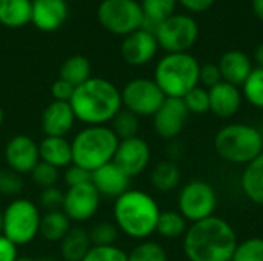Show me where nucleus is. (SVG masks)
<instances>
[{
	"label": "nucleus",
	"mask_w": 263,
	"mask_h": 261,
	"mask_svg": "<svg viewBox=\"0 0 263 261\" xmlns=\"http://www.w3.org/2000/svg\"><path fill=\"white\" fill-rule=\"evenodd\" d=\"M63 198H65V192H62L57 186H52L48 189H42L39 202L46 212H51V211H62Z\"/></svg>",
	"instance_id": "obj_40"
},
{
	"label": "nucleus",
	"mask_w": 263,
	"mask_h": 261,
	"mask_svg": "<svg viewBox=\"0 0 263 261\" xmlns=\"http://www.w3.org/2000/svg\"><path fill=\"white\" fill-rule=\"evenodd\" d=\"M254 62H256V68H262L263 69V43H260L256 51H254Z\"/></svg>",
	"instance_id": "obj_47"
},
{
	"label": "nucleus",
	"mask_w": 263,
	"mask_h": 261,
	"mask_svg": "<svg viewBox=\"0 0 263 261\" xmlns=\"http://www.w3.org/2000/svg\"><path fill=\"white\" fill-rule=\"evenodd\" d=\"M15 261H35V260H32L31 257H17V260Z\"/></svg>",
	"instance_id": "obj_50"
},
{
	"label": "nucleus",
	"mask_w": 263,
	"mask_h": 261,
	"mask_svg": "<svg viewBox=\"0 0 263 261\" xmlns=\"http://www.w3.org/2000/svg\"><path fill=\"white\" fill-rule=\"evenodd\" d=\"M217 65L222 74V80L239 88H242V85L245 83V80L250 77V74L254 69L253 62L248 57V54L239 49L227 51L220 57Z\"/></svg>",
	"instance_id": "obj_21"
},
{
	"label": "nucleus",
	"mask_w": 263,
	"mask_h": 261,
	"mask_svg": "<svg viewBox=\"0 0 263 261\" xmlns=\"http://www.w3.org/2000/svg\"><path fill=\"white\" fill-rule=\"evenodd\" d=\"M114 223L134 240H148L157 228L160 208L154 197L142 189H128L114 200Z\"/></svg>",
	"instance_id": "obj_3"
},
{
	"label": "nucleus",
	"mask_w": 263,
	"mask_h": 261,
	"mask_svg": "<svg viewBox=\"0 0 263 261\" xmlns=\"http://www.w3.org/2000/svg\"><path fill=\"white\" fill-rule=\"evenodd\" d=\"M119 142L108 125L85 126L71 142L72 163L92 172L114 160Z\"/></svg>",
	"instance_id": "obj_4"
},
{
	"label": "nucleus",
	"mask_w": 263,
	"mask_h": 261,
	"mask_svg": "<svg viewBox=\"0 0 263 261\" xmlns=\"http://www.w3.org/2000/svg\"><path fill=\"white\" fill-rule=\"evenodd\" d=\"M223 82L222 80V74L219 69L217 63H205L200 65V71H199V85L210 89L213 86H216L217 83Z\"/></svg>",
	"instance_id": "obj_41"
},
{
	"label": "nucleus",
	"mask_w": 263,
	"mask_h": 261,
	"mask_svg": "<svg viewBox=\"0 0 263 261\" xmlns=\"http://www.w3.org/2000/svg\"><path fill=\"white\" fill-rule=\"evenodd\" d=\"M100 195L92 186V183H85L80 186L68 188L63 198L62 211L71 222L83 223L91 220L100 208Z\"/></svg>",
	"instance_id": "obj_12"
},
{
	"label": "nucleus",
	"mask_w": 263,
	"mask_h": 261,
	"mask_svg": "<svg viewBox=\"0 0 263 261\" xmlns=\"http://www.w3.org/2000/svg\"><path fill=\"white\" fill-rule=\"evenodd\" d=\"M32 0H0V23L8 28H22L31 22Z\"/></svg>",
	"instance_id": "obj_27"
},
{
	"label": "nucleus",
	"mask_w": 263,
	"mask_h": 261,
	"mask_svg": "<svg viewBox=\"0 0 263 261\" xmlns=\"http://www.w3.org/2000/svg\"><path fill=\"white\" fill-rule=\"evenodd\" d=\"M183 103H185L190 114L203 115V114L210 112V94H208V89L200 86V85L193 88L183 97Z\"/></svg>",
	"instance_id": "obj_36"
},
{
	"label": "nucleus",
	"mask_w": 263,
	"mask_h": 261,
	"mask_svg": "<svg viewBox=\"0 0 263 261\" xmlns=\"http://www.w3.org/2000/svg\"><path fill=\"white\" fill-rule=\"evenodd\" d=\"M3 120H5V112H3V109H2V106H0V128H2V125H3Z\"/></svg>",
	"instance_id": "obj_49"
},
{
	"label": "nucleus",
	"mask_w": 263,
	"mask_h": 261,
	"mask_svg": "<svg viewBox=\"0 0 263 261\" xmlns=\"http://www.w3.org/2000/svg\"><path fill=\"white\" fill-rule=\"evenodd\" d=\"M200 63L190 52L163 55L154 69V82L165 97L183 98L193 88L199 86Z\"/></svg>",
	"instance_id": "obj_5"
},
{
	"label": "nucleus",
	"mask_w": 263,
	"mask_h": 261,
	"mask_svg": "<svg viewBox=\"0 0 263 261\" xmlns=\"http://www.w3.org/2000/svg\"><path fill=\"white\" fill-rule=\"evenodd\" d=\"M3 232V211L0 209V235Z\"/></svg>",
	"instance_id": "obj_48"
},
{
	"label": "nucleus",
	"mask_w": 263,
	"mask_h": 261,
	"mask_svg": "<svg viewBox=\"0 0 263 261\" xmlns=\"http://www.w3.org/2000/svg\"><path fill=\"white\" fill-rule=\"evenodd\" d=\"M31 175V180L34 185H37L40 189H48V188H52L57 185L59 182V169L48 165V163H43V162H39L34 169L29 172Z\"/></svg>",
	"instance_id": "obj_37"
},
{
	"label": "nucleus",
	"mask_w": 263,
	"mask_h": 261,
	"mask_svg": "<svg viewBox=\"0 0 263 261\" xmlns=\"http://www.w3.org/2000/svg\"><path fill=\"white\" fill-rule=\"evenodd\" d=\"M154 35L166 54L188 52L197 42L199 26L191 15L173 14L157 26Z\"/></svg>",
	"instance_id": "obj_10"
},
{
	"label": "nucleus",
	"mask_w": 263,
	"mask_h": 261,
	"mask_svg": "<svg viewBox=\"0 0 263 261\" xmlns=\"http://www.w3.org/2000/svg\"><path fill=\"white\" fill-rule=\"evenodd\" d=\"M210 94V112L220 118L234 117L243 103V95L239 86L227 82H220L208 89Z\"/></svg>",
	"instance_id": "obj_19"
},
{
	"label": "nucleus",
	"mask_w": 263,
	"mask_h": 261,
	"mask_svg": "<svg viewBox=\"0 0 263 261\" xmlns=\"http://www.w3.org/2000/svg\"><path fill=\"white\" fill-rule=\"evenodd\" d=\"M128 261H168V254L160 243L143 240L128 254Z\"/></svg>",
	"instance_id": "obj_33"
},
{
	"label": "nucleus",
	"mask_w": 263,
	"mask_h": 261,
	"mask_svg": "<svg viewBox=\"0 0 263 261\" xmlns=\"http://www.w3.org/2000/svg\"><path fill=\"white\" fill-rule=\"evenodd\" d=\"M91 248L88 231L83 228H71L60 242V255L65 261H82Z\"/></svg>",
	"instance_id": "obj_25"
},
{
	"label": "nucleus",
	"mask_w": 263,
	"mask_h": 261,
	"mask_svg": "<svg viewBox=\"0 0 263 261\" xmlns=\"http://www.w3.org/2000/svg\"><path fill=\"white\" fill-rule=\"evenodd\" d=\"M109 128L112 129V132L116 134V137L119 140H128L133 137L139 135V129H140V118L129 112L128 109L122 108L114 118L111 120Z\"/></svg>",
	"instance_id": "obj_31"
},
{
	"label": "nucleus",
	"mask_w": 263,
	"mask_h": 261,
	"mask_svg": "<svg viewBox=\"0 0 263 261\" xmlns=\"http://www.w3.org/2000/svg\"><path fill=\"white\" fill-rule=\"evenodd\" d=\"M214 149L222 160L247 166L263 152L260 129L248 123H230L217 131Z\"/></svg>",
	"instance_id": "obj_6"
},
{
	"label": "nucleus",
	"mask_w": 263,
	"mask_h": 261,
	"mask_svg": "<svg viewBox=\"0 0 263 261\" xmlns=\"http://www.w3.org/2000/svg\"><path fill=\"white\" fill-rule=\"evenodd\" d=\"M237 243L231 223L213 215L188 226L183 235V254L188 261H231Z\"/></svg>",
	"instance_id": "obj_1"
},
{
	"label": "nucleus",
	"mask_w": 263,
	"mask_h": 261,
	"mask_svg": "<svg viewBox=\"0 0 263 261\" xmlns=\"http://www.w3.org/2000/svg\"><path fill=\"white\" fill-rule=\"evenodd\" d=\"M91 183L99 192L100 198L105 200H117L122 194L131 189V178L114 162L92 171Z\"/></svg>",
	"instance_id": "obj_17"
},
{
	"label": "nucleus",
	"mask_w": 263,
	"mask_h": 261,
	"mask_svg": "<svg viewBox=\"0 0 263 261\" xmlns=\"http://www.w3.org/2000/svg\"><path fill=\"white\" fill-rule=\"evenodd\" d=\"M23 191V178L9 168L0 169V195L17 197Z\"/></svg>",
	"instance_id": "obj_39"
},
{
	"label": "nucleus",
	"mask_w": 263,
	"mask_h": 261,
	"mask_svg": "<svg viewBox=\"0 0 263 261\" xmlns=\"http://www.w3.org/2000/svg\"><path fill=\"white\" fill-rule=\"evenodd\" d=\"M59 78L71 83L74 88L83 85L86 80L91 78V63L83 55H72L66 58L59 72Z\"/></svg>",
	"instance_id": "obj_29"
},
{
	"label": "nucleus",
	"mask_w": 263,
	"mask_h": 261,
	"mask_svg": "<svg viewBox=\"0 0 263 261\" xmlns=\"http://www.w3.org/2000/svg\"><path fill=\"white\" fill-rule=\"evenodd\" d=\"M68 17L65 0H32L31 23L45 32L59 29Z\"/></svg>",
	"instance_id": "obj_20"
},
{
	"label": "nucleus",
	"mask_w": 263,
	"mask_h": 261,
	"mask_svg": "<svg viewBox=\"0 0 263 261\" xmlns=\"http://www.w3.org/2000/svg\"><path fill=\"white\" fill-rule=\"evenodd\" d=\"M82 261H128V254L114 246H92Z\"/></svg>",
	"instance_id": "obj_38"
},
{
	"label": "nucleus",
	"mask_w": 263,
	"mask_h": 261,
	"mask_svg": "<svg viewBox=\"0 0 263 261\" xmlns=\"http://www.w3.org/2000/svg\"><path fill=\"white\" fill-rule=\"evenodd\" d=\"M97 17L106 31L123 37L140 29L145 20L142 6L136 0H103Z\"/></svg>",
	"instance_id": "obj_9"
},
{
	"label": "nucleus",
	"mask_w": 263,
	"mask_h": 261,
	"mask_svg": "<svg viewBox=\"0 0 263 261\" xmlns=\"http://www.w3.org/2000/svg\"><path fill=\"white\" fill-rule=\"evenodd\" d=\"M243 100L256 109H263V69L254 68L240 88Z\"/></svg>",
	"instance_id": "obj_32"
},
{
	"label": "nucleus",
	"mask_w": 263,
	"mask_h": 261,
	"mask_svg": "<svg viewBox=\"0 0 263 261\" xmlns=\"http://www.w3.org/2000/svg\"><path fill=\"white\" fill-rule=\"evenodd\" d=\"M5 162L14 172L20 175L29 174L40 162L39 145L29 135H14L5 146Z\"/></svg>",
	"instance_id": "obj_15"
},
{
	"label": "nucleus",
	"mask_w": 263,
	"mask_h": 261,
	"mask_svg": "<svg viewBox=\"0 0 263 261\" xmlns=\"http://www.w3.org/2000/svg\"><path fill=\"white\" fill-rule=\"evenodd\" d=\"M39 261H52V260H49V258H42V260H39Z\"/></svg>",
	"instance_id": "obj_51"
},
{
	"label": "nucleus",
	"mask_w": 263,
	"mask_h": 261,
	"mask_svg": "<svg viewBox=\"0 0 263 261\" xmlns=\"http://www.w3.org/2000/svg\"><path fill=\"white\" fill-rule=\"evenodd\" d=\"M122 94V108L140 117H153L165 102V94L153 78H134L128 82Z\"/></svg>",
	"instance_id": "obj_11"
},
{
	"label": "nucleus",
	"mask_w": 263,
	"mask_h": 261,
	"mask_svg": "<svg viewBox=\"0 0 263 261\" xmlns=\"http://www.w3.org/2000/svg\"><path fill=\"white\" fill-rule=\"evenodd\" d=\"M253 5V12L256 14V17L263 22V0H251Z\"/></svg>",
	"instance_id": "obj_46"
},
{
	"label": "nucleus",
	"mask_w": 263,
	"mask_h": 261,
	"mask_svg": "<svg viewBox=\"0 0 263 261\" xmlns=\"http://www.w3.org/2000/svg\"><path fill=\"white\" fill-rule=\"evenodd\" d=\"M92 246H114L119 238V228L111 222H100L88 231Z\"/></svg>",
	"instance_id": "obj_35"
},
{
	"label": "nucleus",
	"mask_w": 263,
	"mask_h": 261,
	"mask_svg": "<svg viewBox=\"0 0 263 261\" xmlns=\"http://www.w3.org/2000/svg\"><path fill=\"white\" fill-rule=\"evenodd\" d=\"M177 208L186 222H202L214 215L217 208V192L214 186L205 180H191L180 188Z\"/></svg>",
	"instance_id": "obj_8"
},
{
	"label": "nucleus",
	"mask_w": 263,
	"mask_h": 261,
	"mask_svg": "<svg viewBox=\"0 0 263 261\" xmlns=\"http://www.w3.org/2000/svg\"><path fill=\"white\" fill-rule=\"evenodd\" d=\"M188 229L186 218L179 211H160L156 232L166 238V240H176L185 235Z\"/></svg>",
	"instance_id": "obj_30"
},
{
	"label": "nucleus",
	"mask_w": 263,
	"mask_h": 261,
	"mask_svg": "<svg viewBox=\"0 0 263 261\" xmlns=\"http://www.w3.org/2000/svg\"><path fill=\"white\" fill-rule=\"evenodd\" d=\"M71 220L66 217L63 211H51L45 212L40 218L39 235L51 243H60L63 237L71 231Z\"/></svg>",
	"instance_id": "obj_26"
},
{
	"label": "nucleus",
	"mask_w": 263,
	"mask_h": 261,
	"mask_svg": "<svg viewBox=\"0 0 263 261\" xmlns=\"http://www.w3.org/2000/svg\"><path fill=\"white\" fill-rule=\"evenodd\" d=\"M177 2L191 12H203L210 9L216 0H177Z\"/></svg>",
	"instance_id": "obj_45"
},
{
	"label": "nucleus",
	"mask_w": 263,
	"mask_h": 261,
	"mask_svg": "<svg viewBox=\"0 0 263 261\" xmlns=\"http://www.w3.org/2000/svg\"><path fill=\"white\" fill-rule=\"evenodd\" d=\"M231 261H263V238L251 237L239 242Z\"/></svg>",
	"instance_id": "obj_34"
},
{
	"label": "nucleus",
	"mask_w": 263,
	"mask_h": 261,
	"mask_svg": "<svg viewBox=\"0 0 263 261\" xmlns=\"http://www.w3.org/2000/svg\"><path fill=\"white\" fill-rule=\"evenodd\" d=\"M76 120L69 103L54 100L42 112V131L45 137H65L71 132Z\"/></svg>",
	"instance_id": "obj_18"
},
{
	"label": "nucleus",
	"mask_w": 263,
	"mask_h": 261,
	"mask_svg": "<svg viewBox=\"0 0 263 261\" xmlns=\"http://www.w3.org/2000/svg\"><path fill=\"white\" fill-rule=\"evenodd\" d=\"M260 134H262V142H263V126L260 128Z\"/></svg>",
	"instance_id": "obj_52"
},
{
	"label": "nucleus",
	"mask_w": 263,
	"mask_h": 261,
	"mask_svg": "<svg viewBox=\"0 0 263 261\" xmlns=\"http://www.w3.org/2000/svg\"><path fill=\"white\" fill-rule=\"evenodd\" d=\"M18 257L17 246L6 237L0 235V261H15Z\"/></svg>",
	"instance_id": "obj_44"
},
{
	"label": "nucleus",
	"mask_w": 263,
	"mask_h": 261,
	"mask_svg": "<svg viewBox=\"0 0 263 261\" xmlns=\"http://www.w3.org/2000/svg\"><path fill=\"white\" fill-rule=\"evenodd\" d=\"M177 0H142L140 6L145 15L142 29L156 32L157 26L174 14Z\"/></svg>",
	"instance_id": "obj_28"
},
{
	"label": "nucleus",
	"mask_w": 263,
	"mask_h": 261,
	"mask_svg": "<svg viewBox=\"0 0 263 261\" xmlns=\"http://www.w3.org/2000/svg\"><path fill=\"white\" fill-rule=\"evenodd\" d=\"M74 91H76V88L71 83L65 82L62 78L55 80L52 83V86H51V94H52L55 102H66V103H69L72 95H74Z\"/></svg>",
	"instance_id": "obj_43"
},
{
	"label": "nucleus",
	"mask_w": 263,
	"mask_h": 261,
	"mask_svg": "<svg viewBox=\"0 0 263 261\" xmlns=\"http://www.w3.org/2000/svg\"><path fill=\"white\" fill-rule=\"evenodd\" d=\"M159 43L156 35L146 29H137L125 37L120 52L123 60L131 66H143L157 54Z\"/></svg>",
	"instance_id": "obj_16"
},
{
	"label": "nucleus",
	"mask_w": 263,
	"mask_h": 261,
	"mask_svg": "<svg viewBox=\"0 0 263 261\" xmlns=\"http://www.w3.org/2000/svg\"><path fill=\"white\" fill-rule=\"evenodd\" d=\"M149 182L156 191L171 192L179 188L182 182V171L174 160H163L153 168L149 174Z\"/></svg>",
	"instance_id": "obj_24"
},
{
	"label": "nucleus",
	"mask_w": 263,
	"mask_h": 261,
	"mask_svg": "<svg viewBox=\"0 0 263 261\" xmlns=\"http://www.w3.org/2000/svg\"><path fill=\"white\" fill-rule=\"evenodd\" d=\"M240 189L251 203L263 206V152L243 168Z\"/></svg>",
	"instance_id": "obj_23"
},
{
	"label": "nucleus",
	"mask_w": 263,
	"mask_h": 261,
	"mask_svg": "<svg viewBox=\"0 0 263 261\" xmlns=\"http://www.w3.org/2000/svg\"><path fill=\"white\" fill-rule=\"evenodd\" d=\"M190 112L183 98L166 97L157 112L153 115V128L163 140H174L182 134L186 126Z\"/></svg>",
	"instance_id": "obj_13"
},
{
	"label": "nucleus",
	"mask_w": 263,
	"mask_h": 261,
	"mask_svg": "<svg viewBox=\"0 0 263 261\" xmlns=\"http://www.w3.org/2000/svg\"><path fill=\"white\" fill-rule=\"evenodd\" d=\"M63 180L66 183L68 188H74V186H80L85 183H91V172L86 171L85 168L79 166V165H69L63 174Z\"/></svg>",
	"instance_id": "obj_42"
},
{
	"label": "nucleus",
	"mask_w": 263,
	"mask_h": 261,
	"mask_svg": "<svg viewBox=\"0 0 263 261\" xmlns=\"http://www.w3.org/2000/svg\"><path fill=\"white\" fill-rule=\"evenodd\" d=\"M39 155L40 162L57 169H66L69 165H72L71 142H68L65 137H45L39 143Z\"/></svg>",
	"instance_id": "obj_22"
},
{
	"label": "nucleus",
	"mask_w": 263,
	"mask_h": 261,
	"mask_svg": "<svg viewBox=\"0 0 263 261\" xmlns=\"http://www.w3.org/2000/svg\"><path fill=\"white\" fill-rule=\"evenodd\" d=\"M42 214L37 205L28 198H14L3 209V232L15 246L29 245L37 235L40 229Z\"/></svg>",
	"instance_id": "obj_7"
},
{
	"label": "nucleus",
	"mask_w": 263,
	"mask_h": 261,
	"mask_svg": "<svg viewBox=\"0 0 263 261\" xmlns=\"http://www.w3.org/2000/svg\"><path fill=\"white\" fill-rule=\"evenodd\" d=\"M69 105L79 122L86 126H103L122 109V94L109 80L91 77L76 88Z\"/></svg>",
	"instance_id": "obj_2"
},
{
	"label": "nucleus",
	"mask_w": 263,
	"mask_h": 261,
	"mask_svg": "<svg viewBox=\"0 0 263 261\" xmlns=\"http://www.w3.org/2000/svg\"><path fill=\"white\" fill-rule=\"evenodd\" d=\"M131 180L143 174L151 162V148L142 137L120 140L112 160Z\"/></svg>",
	"instance_id": "obj_14"
}]
</instances>
